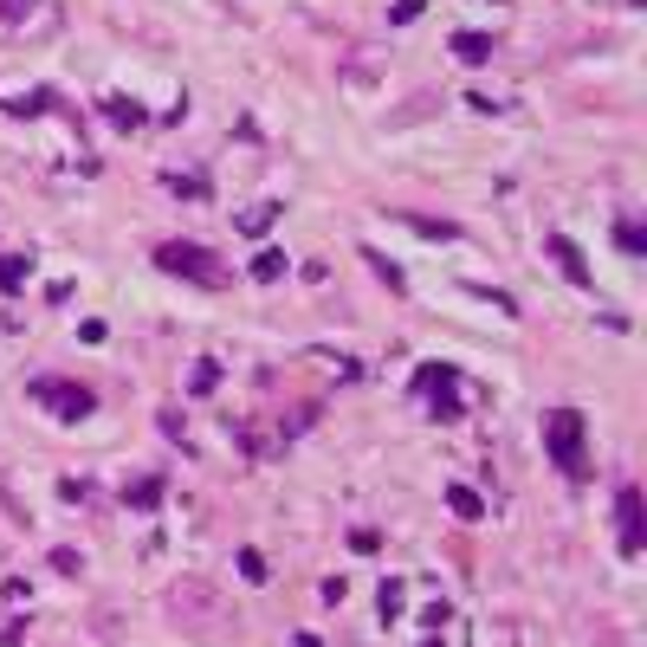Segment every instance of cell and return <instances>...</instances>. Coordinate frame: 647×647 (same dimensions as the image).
Instances as JSON below:
<instances>
[{"mask_svg":"<svg viewBox=\"0 0 647 647\" xmlns=\"http://www.w3.org/2000/svg\"><path fill=\"white\" fill-rule=\"evenodd\" d=\"M544 453L557 460L563 479H589V421L576 408H550L544 415Z\"/></svg>","mask_w":647,"mask_h":647,"instance_id":"6da1fadb","label":"cell"},{"mask_svg":"<svg viewBox=\"0 0 647 647\" xmlns=\"http://www.w3.org/2000/svg\"><path fill=\"white\" fill-rule=\"evenodd\" d=\"M156 266L175 272V279H195V285H227V266H214V253H208V246H195V240H162L156 246Z\"/></svg>","mask_w":647,"mask_h":647,"instance_id":"7a4b0ae2","label":"cell"},{"mask_svg":"<svg viewBox=\"0 0 647 647\" xmlns=\"http://www.w3.org/2000/svg\"><path fill=\"white\" fill-rule=\"evenodd\" d=\"M26 395H33L39 408H52L59 421H85L91 408H98V395H91L85 382H65V376H33V382H26Z\"/></svg>","mask_w":647,"mask_h":647,"instance_id":"3957f363","label":"cell"},{"mask_svg":"<svg viewBox=\"0 0 647 647\" xmlns=\"http://www.w3.org/2000/svg\"><path fill=\"white\" fill-rule=\"evenodd\" d=\"M421 395H428L434 402V415L440 421H460V402H453V395H460V369H421Z\"/></svg>","mask_w":647,"mask_h":647,"instance_id":"277c9868","label":"cell"},{"mask_svg":"<svg viewBox=\"0 0 647 647\" xmlns=\"http://www.w3.org/2000/svg\"><path fill=\"white\" fill-rule=\"evenodd\" d=\"M615 518H622V557H641L647 550V525H641V486L615 492Z\"/></svg>","mask_w":647,"mask_h":647,"instance_id":"5b68a950","label":"cell"},{"mask_svg":"<svg viewBox=\"0 0 647 647\" xmlns=\"http://www.w3.org/2000/svg\"><path fill=\"white\" fill-rule=\"evenodd\" d=\"M544 253L557 259V272H563L570 285H596V279H589V266H583V253H576V240H563V233H544Z\"/></svg>","mask_w":647,"mask_h":647,"instance_id":"8992f818","label":"cell"},{"mask_svg":"<svg viewBox=\"0 0 647 647\" xmlns=\"http://www.w3.org/2000/svg\"><path fill=\"white\" fill-rule=\"evenodd\" d=\"M447 505H453V512L466 518V525H479V518H486V499H479L473 486H460V479H453V486H447Z\"/></svg>","mask_w":647,"mask_h":647,"instance_id":"52a82bcc","label":"cell"},{"mask_svg":"<svg viewBox=\"0 0 647 647\" xmlns=\"http://www.w3.org/2000/svg\"><path fill=\"white\" fill-rule=\"evenodd\" d=\"M453 52H460V65H486L499 46H492L486 33H453Z\"/></svg>","mask_w":647,"mask_h":647,"instance_id":"ba28073f","label":"cell"},{"mask_svg":"<svg viewBox=\"0 0 647 647\" xmlns=\"http://www.w3.org/2000/svg\"><path fill=\"white\" fill-rule=\"evenodd\" d=\"M285 266H292V259H285L279 246H266V253L253 259V279H266V285H272V279H285Z\"/></svg>","mask_w":647,"mask_h":647,"instance_id":"9c48e42d","label":"cell"},{"mask_svg":"<svg viewBox=\"0 0 647 647\" xmlns=\"http://www.w3.org/2000/svg\"><path fill=\"white\" fill-rule=\"evenodd\" d=\"M123 499H130L136 512H156V499H162V479H136V486L123 492Z\"/></svg>","mask_w":647,"mask_h":647,"instance_id":"30bf717a","label":"cell"},{"mask_svg":"<svg viewBox=\"0 0 647 647\" xmlns=\"http://www.w3.org/2000/svg\"><path fill=\"white\" fill-rule=\"evenodd\" d=\"M26 272H33V259H13V253H0V285H7V292H20V285H26Z\"/></svg>","mask_w":647,"mask_h":647,"instance_id":"8fae6325","label":"cell"},{"mask_svg":"<svg viewBox=\"0 0 647 647\" xmlns=\"http://www.w3.org/2000/svg\"><path fill=\"white\" fill-rule=\"evenodd\" d=\"M240 576L246 583H266V557H259V550H240Z\"/></svg>","mask_w":647,"mask_h":647,"instance_id":"7c38bea8","label":"cell"},{"mask_svg":"<svg viewBox=\"0 0 647 647\" xmlns=\"http://www.w3.org/2000/svg\"><path fill=\"white\" fill-rule=\"evenodd\" d=\"M421 628H428V635H440V628H447V602H434V609H421Z\"/></svg>","mask_w":647,"mask_h":647,"instance_id":"4fadbf2b","label":"cell"},{"mask_svg":"<svg viewBox=\"0 0 647 647\" xmlns=\"http://www.w3.org/2000/svg\"><path fill=\"white\" fill-rule=\"evenodd\" d=\"M382 615H402V583H382Z\"/></svg>","mask_w":647,"mask_h":647,"instance_id":"5bb4252c","label":"cell"}]
</instances>
